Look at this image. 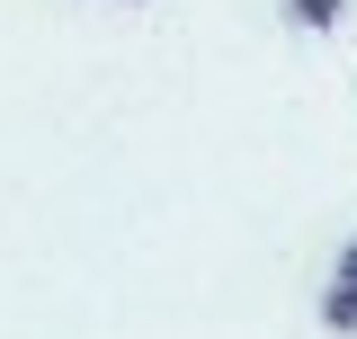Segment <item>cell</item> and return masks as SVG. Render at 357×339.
Here are the masks:
<instances>
[{"label": "cell", "instance_id": "cell-1", "mask_svg": "<svg viewBox=\"0 0 357 339\" xmlns=\"http://www.w3.org/2000/svg\"><path fill=\"white\" fill-rule=\"evenodd\" d=\"M321 331H340V339H357V286H321Z\"/></svg>", "mask_w": 357, "mask_h": 339}, {"label": "cell", "instance_id": "cell-2", "mask_svg": "<svg viewBox=\"0 0 357 339\" xmlns=\"http://www.w3.org/2000/svg\"><path fill=\"white\" fill-rule=\"evenodd\" d=\"M286 18H295L304 36H331V27L349 18V0H286Z\"/></svg>", "mask_w": 357, "mask_h": 339}, {"label": "cell", "instance_id": "cell-3", "mask_svg": "<svg viewBox=\"0 0 357 339\" xmlns=\"http://www.w3.org/2000/svg\"><path fill=\"white\" fill-rule=\"evenodd\" d=\"M340 286H357V241H349V250H340Z\"/></svg>", "mask_w": 357, "mask_h": 339}]
</instances>
